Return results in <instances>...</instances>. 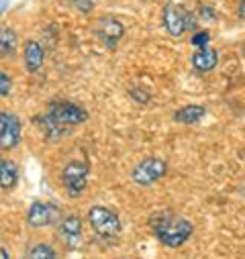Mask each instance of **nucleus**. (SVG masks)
<instances>
[{
    "label": "nucleus",
    "mask_w": 245,
    "mask_h": 259,
    "mask_svg": "<svg viewBox=\"0 0 245 259\" xmlns=\"http://www.w3.org/2000/svg\"><path fill=\"white\" fill-rule=\"evenodd\" d=\"M149 227L157 241L170 249H178L192 235V223L174 212H153L149 217Z\"/></svg>",
    "instance_id": "nucleus-1"
},
{
    "label": "nucleus",
    "mask_w": 245,
    "mask_h": 259,
    "mask_svg": "<svg viewBox=\"0 0 245 259\" xmlns=\"http://www.w3.org/2000/svg\"><path fill=\"white\" fill-rule=\"evenodd\" d=\"M164 27L172 37H182L186 31L196 29V17L188 13L186 9H182L180 5H166L164 9Z\"/></svg>",
    "instance_id": "nucleus-2"
},
{
    "label": "nucleus",
    "mask_w": 245,
    "mask_h": 259,
    "mask_svg": "<svg viewBox=\"0 0 245 259\" xmlns=\"http://www.w3.org/2000/svg\"><path fill=\"white\" fill-rule=\"evenodd\" d=\"M88 223H90L92 231L102 239H114L120 233L118 217L106 206H92L88 210Z\"/></svg>",
    "instance_id": "nucleus-3"
},
{
    "label": "nucleus",
    "mask_w": 245,
    "mask_h": 259,
    "mask_svg": "<svg viewBox=\"0 0 245 259\" xmlns=\"http://www.w3.org/2000/svg\"><path fill=\"white\" fill-rule=\"evenodd\" d=\"M168 174V163L159 157H147L143 161H139L133 171H131V180L137 186H153L157 180H161Z\"/></svg>",
    "instance_id": "nucleus-4"
},
{
    "label": "nucleus",
    "mask_w": 245,
    "mask_h": 259,
    "mask_svg": "<svg viewBox=\"0 0 245 259\" xmlns=\"http://www.w3.org/2000/svg\"><path fill=\"white\" fill-rule=\"evenodd\" d=\"M88 174H90V167L84 161H70L64 167V171H61V182H64L70 196H78V194L86 188Z\"/></svg>",
    "instance_id": "nucleus-5"
},
{
    "label": "nucleus",
    "mask_w": 245,
    "mask_h": 259,
    "mask_svg": "<svg viewBox=\"0 0 245 259\" xmlns=\"http://www.w3.org/2000/svg\"><path fill=\"white\" fill-rule=\"evenodd\" d=\"M49 114L61 122V124H66V126H72V124H80L88 118V112L86 108L74 104V102H66V100H53L49 104Z\"/></svg>",
    "instance_id": "nucleus-6"
},
{
    "label": "nucleus",
    "mask_w": 245,
    "mask_h": 259,
    "mask_svg": "<svg viewBox=\"0 0 245 259\" xmlns=\"http://www.w3.org/2000/svg\"><path fill=\"white\" fill-rule=\"evenodd\" d=\"M21 141V122L13 112L0 114V147L5 151L13 149Z\"/></svg>",
    "instance_id": "nucleus-7"
},
{
    "label": "nucleus",
    "mask_w": 245,
    "mask_h": 259,
    "mask_svg": "<svg viewBox=\"0 0 245 259\" xmlns=\"http://www.w3.org/2000/svg\"><path fill=\"white\" fill-rule=\"evenodd\" d=\"M96 35L108 49H114L118 39H123V35H125V27L112 17H102L96 25Z\"/></svg>",
    "instance_id": "nucleus-8"
},
{
    "label": "nucleus",
    "mask_w": 245,
    "mask_h": 259,
    "mask_svg": "<svg viewBox=\"0 0 245 259\" xmlns=\"http://www.w3.org/2000/svg\"><path fill=\"white\" fill-rule=\"evenodd\" d=\"M59 219V210L47 202H33L27 212V223L31 227H47Z\"/></svg>",
    "instance_id": "nucleus-9"
},
{
    "label": "nucleus",
    "mask_w": 245,
    "mask_h": 259,
    "mask_svg": "<svg viewBox=\"0 0 245 259\" xmlns=\"http://www.w3.org/2000/svg\"><path fill=\"white\" fill-rule=\"evenodd\" d=\"M59 239L70 249H76L82 241V221L76 214H68L59 223Z\"/></svg>",
    "instance_id": "nucleus-10"
},
{
    "label": "nucleus",
    "mask_w": 245,
    "mask_h": 259,
    "mask_svg": "<svg viewBox=\"0 0 245 259\" xmlns=\"http://www.w3.org/2000/svg\"><path fill=\"white\" fill-rule=\"evenodd\" d=\"M219 63V53L213 47H196V51L192 53V68L196 72H211L217 68Z\"/></svg>",
    "instance_id": "nucleus-11"
},
{
    "label": "nucleus",
    "mask_w": 245,
    "mask_h": 259,
    "mask_svg": "<svg viewBox=\"0 0 245 259\" xmlns=\"http://www.w3.org/2000/svg\"><path fill=\"white\" fill-rule=\"evenodd\" d=\"M43 59H45V53H43L41 43L27 41L25 43V68H27V72H31V74L39 72L43 66Z\"/></svg>",
    "instance_id": "nucleus-12"
},
{
    "label": "nucleus",
    "mask_w": 245,
    "mask_h": 259,
    "mask_svg": "<svg viewBox=\"0 0 245 259\" xmlns=\"http://www.w3.org/2000/svg\"><path fill=\"white\" fill-rule=\"evenodd\" d=\"M207 114V108L205 106H198V104H188V106H182L174 112V120L176 122H184V124H194L198 122L202 116Z\"/></svg>",
    "instance_id": "nucleus-13"
},
{
    "label": "nucleus",
    "mask_w": 245,
    "mask_h": 259,
    "mask_svg": "<svg viewBox=\"0 0 245 259\" xmlns=\"http://www.w3.org/2000/svg\"><path fill=\"white\" fill-rule=\"evenodd\" d=\"M37 122L41 124V128L45 131V135H47L49 139H59V137H64V135L68 133V126L61 124V122H57L49 112H47L45 116H39Z\"/></svg>",
    "instance_id": "nucleus-14"
},
{
    "label": "nucleus",
    "mask_w": 245,
    "mask_h": 259,
    "mask_svg": "<svg viewBox=\"0 0 245 259\" xmlns=\"http://www.w3.org/2000/svg\"><path fill=\"white\" fill-rule=\"evenodd\" d=\"M17 180H19L17 163L11 161V159H3V161H0V186H3V190L15 188Z\"/></svg>",
    "instance_id": "nucleus-15"
},
{
    "label": "nucleus",
    "mask_w": 245,
    "mask_h": 259,
    "mask_svg": "<svg viewBox=\"0 0 245 259\" xmlns=\"http://www.w3.org/2000/svg\"><path fill=\"white\" fill-rule=\"evenodd\" d=\"M25 257H27V259H53V257H57V253H55L47 243H37V245H33V247L25 253Z\"/></svg>",
    "instance_id": "nucleus-16"
},
{
    "label": "nucleus",
    "mask_w": 245,
    "mask_h": 259,
    "mask_svg": "<svg viewBox=\"0 0 245 259\" xmlns=\"http://www.w3.org/2000/svg\"><path fill=\"white\" fill-rule=\"evenodd\" d=\"M17 49V35L11 29H3V35H0V51H3V57L13 55V51Z\"/></svg>",
    "instance_id": "nucleus-17"
},
{
    "label": "nucleus",
    "mask_w": 245,
    "mask_h": 259,
    "mask_svg": "<svg viewBox=\"0 0 245 259\" xmlns=\"http://www.w3.org/2000/svg\"><path fill=\"white\" fill-rule=\"evenodd\" d=\"M190 41H192V45H194V47H207V45H209V41H211V35H209L207 31H200V33H194Z\"/></svg>",
    "instance_id": "nucleus-18"
},
{
    "label": "nucleus",
    "mask_w": 245,
    "mask_h": 259,
    "mask_svg": "<svg viewBox=\"0 0 245 259\" xmlns=\"http://www.w3.org/2000/svg\"><path fill=\"white\" fill-rule=\"evenodd\" d=\"M0 94H3V98L11 94V78L7 76V72L0 74Z\"/></svg>",
    "instance_id": "nucleus-19"
},
{
    "label": "nucleus",
    "mask_w": 245,
    "mask_h": 259,
    "mask_svg": "<svg viewBox=\"0 0 245 259\" xmlns=\"http://www.w3.org/2000/svg\"><path fill=\"white\" fill-rule=\"evenodd\" d=\"M131 98H135V102H141L139 98H143V100L147 102V100H149V94H147V92H143L141 88H139V90H137V88H133V90H131Z\"/></svg>",
    "instance_id": "nucleus-20"
},
{
    "label": "nucleus",
    "mask_w": 245,
    "mask_h": 259,
    "mask_svg": "<svg viewBox=\"0 0 245 259\" xmlns=\"http://www.w3.org/2000/svg\"><path fill=\"white\" fill-rule=\"evenodd\" d=\"M237 13H239V17L245 21V0H241V3H239V7H237Z\"/></svg>",
    "instance_id": "nucleus-21"
},
{
    "label": "nucleus",
    "mask_w": 245,
    "mask_h": 259,
    "mask_svg": "<svg viewBox=\"0 0 245 259\" xmlns=\"http://www.w3.org/2000/svg\"><path fill=\"white\" fill-rule=\"evenodd\" d=\"M0 255H3V259H9V253H7V249H3V251H0Z\"/></svg>",
    "instance_id": "nucleus-22"
},
{
    "label": "nucleus",
    "mask_w": 245,
    "mask_h": 259,
    "mask_svg": "<svg viewBox=\"0 0 245 259\" xmlns=\"http://www.w3.org/2000/svg\"><path fill=\"white\" fill-rule=\"evenodd\" d=\"M243 51H245V41H243Z\"/></svg>",
    "instance_id": "nucleus-23"
}]
</instances>
